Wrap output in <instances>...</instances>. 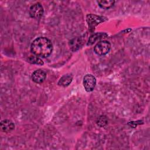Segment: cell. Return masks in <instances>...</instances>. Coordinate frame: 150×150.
Masks as SVG:
<instances>
[{
    "mask_svg": "<svg viewBox=\"0 0 150 150\" xmlns=\"http://www.w3.org/2000/svg\"><path fill=\"white\" fill-rule=\"evenodd\" d=\"M108 36L107 34L105 33H102V32H100V33H96L94 34H93L92 35H91L88 39V40L87 43V46H91L92 45H93L96 41L100 40L101 39L103 38H105Z\"/></svg>",
    "mask_w": 150,
    "mask_h": 150,
    "instance_id": "7",
    "label": "cell"
},
{
    "mask_svg": "<svg viewBox=\"0 0 150 150\" xmlns=\"http://www.w3.org/2000/svg\"><path fill=\"white\" fill-rule=\"evenodd\" d=\"M96 84V79L95 77L91 74H87L83 78V86L84 89L87 92L92 91Z\"/></svg>",
    "mask_w": 150,
    "mask_h": 150,
    "instance_id": "4",
    "label": "cell"
},
{
    "mask_svg": "<svg viewBox=\"0 0 150 150\" xmlns=\"http://www.w3.org/2000/svg\"><path fill=\"white\" fill-rule=\"evenodd\" d=\"M43 13V8L39 2L33 4L29 9V15L32 18L39 19L42 16Z\"/></svg>",
    "mask_w": 150,
    "mask_h": 150,
    "instance_id": "5",
    "label": "cell"
},
{
    "mask_svg": "<svg viewBox=\"0 0 150 150\" xmlns=\"http://www.w3.org/2000/svg\"><path fill=\"white\" fill-rule=\"evenodd\" d=\"M29 62L33 64H36L39 65L43 64V62L40 58L36 56H31L29 58Z\"/></svg>",
    "mask_w": 150,
    "mask_h": 150,
    "instance_id": "12",
    "label": "cell"
},
{
    "mask_svg": "<svg viewBox=\"0 0 150 150\" xmlns=\"http://www.w3.org/2000/svg\"><path fill=\"white\" fill-rule=\"evenodd\" d=\"M97 124L101 127L105 126L107 124V120L105 116H100L97 121Z\"/></svg>",
    "mask_w": 150,
    "mask_h": 150,
    "instance_id": "13",
    "label": "cell"
},
{
    "mask_svg": "<svg viewBox=\"0 0 150 150\" xmlns=\"http://www.w3.org/2000/svg\"><path fill=\"white\" fill-rule=\"evenodd\" d=\"M111 49V44L107 40L98 42L94 46V52L98 56H103L107 54Z\"/></svg>",
    "mask_w": 150,
    "mask_h": 150,
    "instance_id": "3",
    "label": "cell"
},
{
    "mask_svg": "<svg viewBox=\"0 0 150 150\" xmlns=\"http://www.w3.org/2000/svg\"><path fill=\"white\" fill-rule=\"evenodd\" d=\"M31 52L36 56L47 57L53 50L52 42L45 37H39L35 39L30 45Z\"/></svg>",
    "mask_w": 150,
    "mask_h": 150,
    "instance_id": "1",
    "label": "cell"
},
{
    "mask_svg": "<svg viewBox=\"0 0 150 150\" xmlns=\"http://www.w3.org/2000/svg\"><path fill=\"white\" fill-rule=\"evenodd\" d=\"M46 78V73L41 69L34 71L32 74V80L36 83H42Z\"/></svg>",
    "mask_w": 150,
    "mask_h": 150,
    "instance_id": "6",
    "label": "cell"
},
{
    "mask_svg": "<svg viewBox=\"0 0 150 150\" xmlns=\"http://www.w3.org/2000/svg\"><path fill=\"white\" fill-rule=\"evenodd\" d=\"M82 39L81 38H75L69 42V46L71 50L76 51L82 45Z\"/></svg>",
    "mask_w": 150,
    "mask_h": 150,
    "instance_id": "10",
    "label": "cell"
},
{
    "mask_svg": "<svg viewBox=\"0 0 150 150\" xmlns=\"http://www.w3.org/2000/svg\"><path fill=\"white\" fill-rule=\"evenodd\" d=\"M73 76L71 74H66L63 76L59 80L57 84L60 86L66 87L68 86L72 81Z\"/></svg>",
    "mask_w": 150,
    "mask_h": 150,
    "instance_id": "9",
    "label": "cell"
},
{
    "mask_svg": "<svg viewBox=\"0 0 150 150\" xmlns=\"http://www.w3.org/2000/svg\"><path fill=\"white\" fill-rule=\"evenodd\" d=\"M107 20V18L102 16H98L95 14L90 13L86 16V21L88 24L89 30L90 32H93L95 28L100 23L105 22Z\"/></svg>",
    "mask_w": 150,
    "mask_h": 150,
    "instance_id": "2",
    "label": "cell"
},
{
    "mask_svg": "<svg viewBox=\"0 0 150 150\" xmlns=\"http://www.w3.org/2000/svg\"><path fill=\"white\" fill-rule=\"evenodd\" d=\"M97 3L99 5V6L103 9H109L111 7H112L115 1L112 0H105V1H97Z\"/></svg>",
    "mask_w": 150,
    "mask_h": 150,
    "instance_id": "11",
    "label": "cell"
},
{
    "mask_svg": "<svg viewBox=\"0 0 150 150\" xmlns=\"http://www.w3.org/2000/svg\"><path fill=\"white\" fill-rule=\"evenodd\" d=\"M1 128L3 132H8L14 129L15 124L9 120H4L1 122Z\"/></svg>",
    "mask_w": 150,
    "mask_h": 150,
    "instance_id": "8",
    "label": "cell"
}]
</instances>
